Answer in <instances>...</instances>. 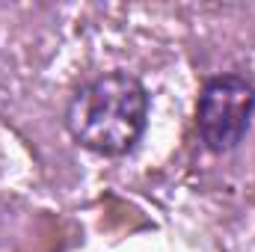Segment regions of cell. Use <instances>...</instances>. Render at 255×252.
Here are the masks:
<instances>
[{
  "instance_id": "obj_1",
  "label": "cell",
  "mask_w": 255,
  "mask_h": 252,
  "mask_svg": "<svg viewBox=\"0 0 255 252\" xmlns=\"http://www.w3.org/2000/svg\"><path fill=\"white\" fill-rule=\"evenodd\" d=\"M148 116V95L136 77L125 71L101 74L83 83L65 110L68 133L89 151L125 154L130 151Z\"/></svg>"
},
{
  "instance_id": "obj_2",
  "label": "cell",
  "mask_w": 255,
  "mask_h": 252,
  "mask_svg": "<svg viewBox=\"0 0 255 252\" xmlns=\"http://www.w3.org/2000/svg\"><path fill=\"white\" fill-rule=\"evenodd\" d=\"M255 113V86L238 74H223L205 83L199 95L196 125L211 151H232L247 136Z\"/></svg>"
}]
</instances>
